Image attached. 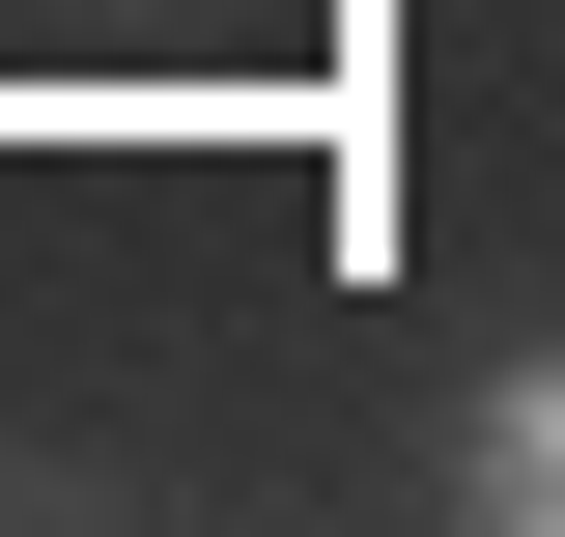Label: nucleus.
Here are the masks:
<instances>
[{
	"mask_svg": "<svg viewBox=\"0 0 565 537\" xmlns=\"http://www.w3.org/2000/svg\"><path fill=\"white\" fill-rule=\"evenodd\" d=\"M452 509H481V537H565V339H509L481 397H452Z\"/></svg>",
	"mask_w": 565,
	"mask_h": 537,
	"instance_id": "obj_1",
	"label": "nucleus"
}]
</instances>
